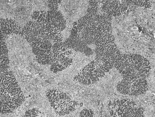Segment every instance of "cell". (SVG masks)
Segmentation results:
<instances>
[{"instance_id":"6da1fadb","label":"cell","mask_w":155,"mask_h":117,"mask_svg":"<svg viewBox=\"0 0 155 117\" xmlns=\"http://www.w3.org/2000/svg\"><path fill=\"white\" fill-rule=\"evenodd\" d=\"M64 43L68 48L88 56L107 53L117 47L114 36L108 39L97 37L81 18L75 22L70 36Z\"/></svg>"},{"instance_id":"7a4b0ae2","label":"cell","mask_w":155,"mask_h":117,"mask_svg":"<svg viewBox=\"0 0 155 117\" xmlns=\"http://www.w3.org/2000/svg\"><path fill=\"white\" fill-rule=\"evenodd\" d=\"M71 50L68 48L64 42L47 45L32 50L36 61L43 65L50 67L54 73L61 72L70 66L73 62Z\"/></svg>"},{"instance_id":"3957f363","label":"cell","mask_w":155,"mask_h":117,"mask_svg":"<svg viewBox=\"0 0 155 117\" xmlns=\"http://www.w3.org/2000/svg\"><path fill=\"white\" fill-rule=\"evenodd\" d=\"M25 100V96L13 72L9 70L1 72V113H12Z\"/></svg>"},{"instance_id":"277c9868","label":"cell","mask_w":155,"mask_h":117,"mask_svg":"<svg viewBox=\"0 0 155 117\" xmlns=\"http://www.w3.org/2000/svg\"><path fill=\"white\" fill-rule=\"evenodd\" d=\"M124 78H147L150 72V63L143 56L137 54H121L114 65Z\"/></svg>"},{"instance_id":"5b68a950","label":"cell","mask_w":155,"mask_h":117,"mask_svg":"<svg viewBox=\"0 0 155 117\" xmlns=\"http://www.w3.org/2000/svg\"><path fill=\"white\" fill-rule=\"evenodd\" d=\"M114 68V64L104 54L96 56L95 59L74 77V81L85 86L93 85L100 81L107 73Z\"/></svg>"},{"instance_id":"8992f818","label":"cell","mask_w":155,"mask_h":117,"mask_svg":"<svg viewBox=\"0 0 155 117\" xmlns=\"http://www.w3.org/2000/svg\"><path fill=\"white\" fill-rule=\"evenodd\" d=\"M22 35L32 50L40 48L49 43L55 44L63 42L62 33L50 32L30 20L24 25Z\"/></svg>"},{"instance_id":"52a82bcc","label":"cell","mask_w":155,"mask_h":117,"mask_svg":"<svg viewBox=\"0 0 155 117\" xmlns=\"http://www.w3.org/2000/svg\"><path fill=\"white\" fill-rule=\"evenodd\" d=\"M31 1H1V16L11 18L20 24H25L35 10V3Z\"/></svg>"},{"instance_id":"ba28073f","label":"cell","mask_w":155,"mask_h":117,"mask_svg":"<svg viewBox=\"0 0 155 117\" xmlns=\"http://www.w3.org/2000/svg\"><path fill=\"white\" fill-rule=\"evenodd\" d=\"M30 20L51 33H62L66 27L64 17L60 11L55 10L34 11Z\"/></svg>"},{"instance_id":"9c48e42d","label":"cell","mask_w":155,"mask_h":117,"mask_svg":"<svg viewBox=\"0 0 155 117\" xmlns=\"http://www.w3.org/2000/svg\"><path fill=\"white\" fill-rule=\"evenodd\" d=\"M50 10L60 11L64 17L77 20L87 13L89 1H48Z\"/></svg>"},{"instance_id":"30bf717a","label":"cell","mask_w":155,"mask_h":117,"mask_svg":"<svg viewBox=\"0 0 155 117\" xmlns=\"http://www.w3.org/2000/svg\"><path fill=\"white\" fill-rule=\"evenodd\" d=\"M46 96L51 106L59 115L70 114L76 111L79 106L77 102L73 100L67 94L58 89L48 91Z\"/></svg>"},{"instance_id":"8fae6325","label":"cell","mask_w":155,"mask_h":117,"mask_svg":"<svg viewBox=\"0 0 155 117\" xmlns=\"http://www.w3.org/2000/svg\"><path fill=\"white\" fill-rule=\"evenodd\" d=\"M107 109L111 117H143L144 112L134 102L125 99L110 102Z\"/></svg>"},{"instance_id":"7c38bea8","label":"cell","mask_w":155,"mask_h":117,"mask_svg":"<svg viewBox=\"0 0 155 117\" xmlns=\"http://www.w3.org/2000/svg\"><path fill=\"white\" fill-rule=\"evenodd\" d=\"M148 86L147 78L126 77L117 84V89L122 95L139 96L146 93Z\"/></svg>"},{"instance_id":"4fadbf2b","label":"cell","mask_w":155,"mask_h":117,"mask_svg":"<svg viewBox=\"0 0 155 117\" xmlns=\"http://www.w3.org/2000/svg\"><path fill=\"white\" fill-rule=\"evenodd\" d=\"M101 11L111 17L122 16L131 4V1H100Z\"/></svg>"},{"instance_id":"5bb4252c","label":"cell","mask_w":155,"mask_h":117,"mask_svg":"<svg viewBox=\"0 0 155 117\" xmlns=\"http://www.w3.org/2000/svg\"><path fill=\"white\" fill-rule=\"evenodd\" d=\"M23 27L20 24L11 18H1V37L6 38L8 35L22 34Z\"/></svg>"},{"instance_id":"9a60e30c","label":"cell","mask_w":155,"mask_h":117,"mask_svg":"<svg viewBox=\"0 0 155 117\" xmlns=\"http://www.w3.org/2000/svg\"><path fill=\"white\" fill-rule=\"evenodd\" d=\"M44 114V113L38 109L34 108L27 110L25 114V116L28 117L45 116Z\"/></svg>"},{"instance_id":"2e32d148","label":"cell","mask_w":155,"mask_h":117,"mask_svg":"<svg viewBox=\"0 0 155 117\" xmlns=\"http://www.w3.org/2000/svg\"><path fill=\"white\" fill-rule=\"evenodd\" d=\"M131 4L146 8H149L151 6V3L149 1H131Z\"/></svg>"},{"instance_id":"e0dca14e","label":"cell","mask_w":155,"mask_h":117,"mask_svg":"<svg viewBox=\"0 0 155 117\" xmlns=\"http://www.w3.org/2000/svg\"><path fill=\"white\" fill-rule=\"evenodd\" d=\"M94 116V113L92 110L84 109L81 111L80 113V117H89Z\"/></svg>"}]
</instances>
